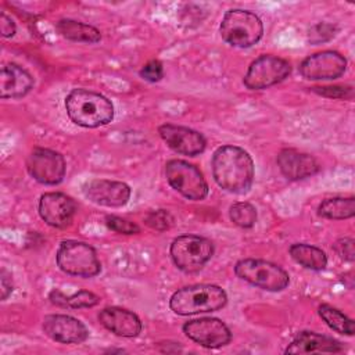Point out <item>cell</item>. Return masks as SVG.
Here are the masks:
<instances>
[{
	"label": "cell",
	"mask_w": 355,
	"mask_h": 355,
	"mask_svg": "<svg viewBox=\"0 0 355 355\" xmlns=\"http://www.w3.org/2000/svg\"><path fill=\"white\" fill-rule=\"evenodd\" d=\"M212 175L220 189L234 194L245 193L254 182L252 158L241 147L222 146L212 155Z\"/></svg>",
	"instance_id": "1"
},
{
	"label": "cell",
	"mask_w": 355,
	"mask_h": 355,
	"mask_svg": "<svg viewBox=\"0 0 355 355\" xmlns=\"http://www.w3.org/2000/svg\"><path fill=\"white\" fill-rule=\"evenodd\" d=\"M69 119L83 128H98L114 118L112 103L100 93L87 89H73L65 97Z\"/></svg>",
	"instance_id": "2"
},
{
	"label": "cell",
	"mask_w": 355,
	"mask_h": 355,
	"mask_svg": "<svg viewBox=\"0 0 355 355\" xmlns=\"http://www.w3.org/2000/svg\"><path fill=\"white\" fill-rule=\"evenodd\" d=\"M226 302L227 295L219 286L193 284L175 291L169 300V306L176 315L187 316L219 311Z\"/></svg>",
	"instance_id": "3"
},
{
	"label": "cell",
	"mask_w": 355,
	"mask_h": 355,
	"mask_svg": "<svg viewBox=\"0 0 355 355\" xmlns=\"http://www.w3.org/2000/svg\"><path fill=\"white\" fill-rule=\"evenodd\" d=\"M219 32L222 39L230 46L247 49L262 37L263 25L257 14L248 10L233 8L225 12Z\"/></svg>",
	"instance_id": "4"
},
{
	"label": "cell",
	"mask_w": 355,
	"mask_h": 355,
	"mask_svg": "<svg viewBox=\"0 0 355 355\" xmlns=\"http://www.w3.org/2000/svg\"><path fill=\"white\" fill-rule=\"evenodd\" d=\"M57 265L68 275L80 277H93L100 273L101 263L96 250L83 241L64 240L57 250Z\"/></svg>",
	"instance_id": "5"
},
{
	"label": "cell",
	"mask_w": 355,
	"mask_h": 355,
	"mask_svg": "<svg viewBox=\"0 0 355 355\" xmlns=\"http://www.w3.org/2000/svg\"><path fill=\"white\" fill-rule=\"evenodd\" d=\"M234 272L241 280L266 291H282L290 283L288 273L283 268L265 259H241L236 263Z\"/></svg>",
	"instance_id": "6"
},
{
	"label": "cell",
	"mask_w": 355,
	"mask_h": 355,
	"mask_svg": "<svg viewBox=\"0 0 355 355\" xmlns=\"http://www.w3.org/2000/svg\"><path fill=\"white\" fill-rule=\"evenodd\" d=\"M171 258L178 269L186 273H194L211 259L214 254V244L197 234L178 236L169 248Z\"/></svg>",
	"instance_id": "7"
},
{
	"label": "cell",
	"mask_w": 355,
	"mask_h": 355,
	"mask_svg": "<svg viewBox=\"0 0 355 355\" xmlns=\"http://www.w3.org/2000/svg\"><path fill=\"white\" fill-rule=\"evenodd\" d=\"M168 183L183 197L200 201L208 196V184L201 171L187 161L171 159L165 164Z\"/></svg>",
	"instance_id": "8"
},
{
	"label": "cell",
	"mask_w": 355,
	"mask_h": 355,
	"mask_svg": "<svg viewBox=\"0 0 355 355\" xmlns=\"http://www.w3.org/2000/svg\"><path fill=\"white\" fill-rule=\"evenodd\" d=\"M291 72V65L287 60L263 54L255 58L247 69L243 79L250 90H262L284 80Z\"/></svg>",
	"instance_id": "9"
},
{
	"label": "cell",
	"mask_w": 355,
	"mask_h": 355,
	"mask_svg": "<svg viewBox=\"0 0 355 355\" xmlns=\"http://www.w3.org/2000/svg\"><path fill=\"white\" fill-rule=\"evenodd\" d=\"M64 157L50 148L35 147L26 158L29 175L43 184H58L65 176Z\"/></svg>",
	"instance_id": "10"
},
{
	"label": "cell",
	"mask_w": 355,
	"mask_h": 355,
	"mask_svg": "<svg viewBox=\"0 0 355 355\" xmlns=\"http://www.w3.org/2000/svg\"><path fill=\"white\" fill-rule=\"evenodd\" d=\"M183 333L194 343L205 348H219L230 343L229 327L216 318H200L183 324Z\"/></svg>",
	"instance_id": "11"
},
{
	"label": "cell",
	"mask_w": 355,
	"mask_h": 355,
	"mask_svg": "<svg viewBox=\"0 0 355 355\" xmlns=\"http://www.w3.org/2000/svg\"><path fill=\"white\" fill-rule=\"evenodd\" d=\"M347 60L337 51L324 50L306 57L300 65V73L308 80H330L341 76Z\"/></svg>",
	"instance_id": "12"
},
{
	"label": "cell",
	"mask_w": 355,
	"mask_h": 355,
	"mask_svg": "<svg viewBox=\"0 0 355 355\" xmlns=\"http://www.w3.org/2000/svg\"><path fill=\"white\" fill-rule=\"evenodd\" d=\"M39 215L51 227H68L76 214V202L64 193H44L39 200Z\"/></svg>",
	"instance_id": "13"
},
{
	"label": "cell",
	"mask_w": 355,
	"mask_h": 355,
	"mask_svg": "<svg viewBox=\"0 0 355 355\" xmlns=\"http://www.w3.org/2000/svg\"><path fill=\"white\" fill-rule=\"evenodd\" d=\"M83 194L92 202L103 207H122L130 198V187L123 182L93 179L83 184Z\"/></svg>",
	"instance_id": "14"
},
{
	"label": "cell",
	"mask_w": 355,
	"mask_h": 355,
	"mask_svg": "<svg viewBox=\"0 0 355 355\" xmlns=\"http://www.w3.org/2000/svg\"><path fill=\"white\" fill-rule=\"evenodd\" d=\"M42 327L46 336L62 344H80L89 337L86 326L69 315H47L43 319Z\"/></svg>",
	"instance_id": "15"
},
{
	"label": "cell",
	"mask_w": 355,
	"mask_h": 355,
	"mask_svg": "<svg viewBox=\"0 0 355 355\" xmlns=\"http://www.w3.org/2000/svg\"><path fill=\"white\" fill-rule=\"evenodd\" d=\"M161 139L176 153L183 155L194 157L205 150L207 141L204 136L186 126H179L173 123H164L158 128Z\"/></svg>",
	"instance_id": "16"
},
{
	"label": "cell",
	"mask_w": 355,
	"mask_h": 355,
	"mask_svg": "<svg viewBox=\"0 0 355 355\" xmlns=\"http://www.w3.org/2000/svg\"><path fill=\"white\" fill-rule=\"evenodd\" d=\"M276 161L280 172L288 180L305 179L320 171V165L315 157L294 148L282 150L277 154Z\"/></svg>",
	"instance_id": "17"
},
{
	"label": "cell",
	"mask_w": 355,
	"mask_h": 355,
	"mask_svg": "<svg viewBox=\"0 0 355 355\" xmlns=\"http://www.w3.org/2000/svg\"><path fill=\"white\" fill-rule=\"evenodd\" d=\"M98 322L111 333L132 338L141 331V322L139 316L125 308L108 306L98 313Z\"/></svg>",
	"instance_id": "18"
},
{
	"label": "cell",
	"mask_w": 355,
	"mask_h": 355,
	"mask_svg": "<svg viewBox=\"0 0 355 355\" xmlns=\"http://www.w3.org/2000/svg\"><path fill=\"white\" fill-rule=\"evenodd\" d=\"M32 75L22 67L10 62L1 67L0 73V96L1 98H19L33 87Z\"/></svg>",
	"instance_id": "19"
},
{
	"label": "cell",
	"mask_w": 355,
	"mask_h": 355,
	"mask_svg": "<svg viewBox=\"0 0 355 355\" xmlns=\"http://www.w3.org/2000/svg\"><path fill=\"white\" fill-rule=\"evenodd\" d=\"M343 345L340 341L315 333L301 331L286 348V354H312V352H341Z\"/></svg>",
	"instance_id": "20"
},
{
	"label": "cell",
	"mask_w": 355,
	"mask_h": 355,
	"mask_svg": "<svg viewBox=\"0 0 355 355\" xmlns=\"http://www.w3.org/2000/svg\"><path fill=\"white\" fill-rule=\"evenodd\" d=\"M55 28L61 36L72 42L97 43L101 39V33L97 28L85 22L69 19V18L60 19Z\"/></svg>",
	"instance_id": "21"
},
{
	"label": "cell",
	"mask_w": 355,
	"mask_h": 355,
	"mask_svg": "<svg viewBox=\"0 0 355 355\" xmlns=\"http://www.w3.org/2000/svg\"><path fill=\"white\" fill-rule=\"evenodd\" d=\"M290 255L297 263L311 270H323L327 265V257L324 251L311 244H293L290 247Z\"/></svg>",
	"instance_id": "22"
},
{
	"label": "cell",
	"mask_w": 355,
	"mask_h": 355,
	"mask_svg": "<svg viewBox=\"0 0 355 355\" xmlns=\"http://www.w3.org/2000/svg\"><path fill=\"white\" fill-rule=\"evenodd\" d=\"M318 214L327 219H348L355 215V198L354 197H334L320 202Z\"/></svg>",
	"instance_id": "23"
},
{
	"label": "cell",
	"mask_w": 355,
	"mask_h": 355,
	"mask_svg": "<svg viewBox=\"0 0 355 355\" xmlns=\"http://www.w3.org/2000/svg\"><path fill=\"white\" fill-rule=\"evenodd\" d=\"M50 301L62 308L76 309V308H92L98 304L100 298L92 291H86V290H80L72 295H65L58 290H53L50 293Z\"/></svg>",
	"instance_id": "24"
},
{
	"label": "cell",
	"mask_w": 355,
	"mask_h": 355,
	"mask_svg": "<svg viewBox=\"0 0 355 355\" xmlns=\"http://www.w3.org/2000/svg\"><path fill=\"white\" fill-rule=\"evenodd\" d=\"M319 316L326 322V324L334 331L345 336H352L355 333V323L347 315H344L337 308L323 304L318 309Z\"/></svg>",
	"instance_id": "25"
},
{
	"label": "cell",
	"mask_w": 355,
	"mask_h": 355,
	"mask_svg": "<svg viewBox=\"0 0 355 355\" xmlns=\"http://www.w3.org/2000/svg\"><path fill=\"white\" fill-rule=\"evenodd\" d=\"M230 219L234 225L248 229L252 227L257 222V209L250 202H236L230 207L229 211Z\"/></svg>",
	"instance_id": "26"
},
{
	"label": "cell",
	"mask_w": 355,
	"mask_h": 355,
	"mask_svg": "<svg viewBox=\"0 0 355 355\" xmlns=\"http://www.w3.org/2000/svg\"><path fill=\"white\" fill-rule=\"evenodd\" d=\"M338 32V28L330 22H318L311 26L308 32V42L311 44H320L331 40Z\"/></svg>",
	"instance_id": "27"
},
{
	"label": "cell",
	"mask_w": 355,
	"mask_h": 355,
	"mask_svg": "<svg viewBox=\"0 0 355 355\" xmlns=\"http://www.w3.org/2000/svg\"><path fill=\"white\" fill-rule=\"evenodd\" d=\"M144 222L151 229H154L157 232H164V230H169L173 226L175 219L168 211L157 209V211H150L146 215Z\"/></svg>",
	"instance_id": "28"
},
{
	"label": "cell",
	"mask_w": 355,
	"mask_h": 355,
	"mask_svg": "<svg viewBox=\"0 0 355 355\" xmlns=\"http://www.w3.org/2000/svg\"><path fill=\"white\" fill-rule=\"evenodd\" d=\"M105 225L116 232V233H121V234H136L140 232V227L133 223V222H129L123 218H119V216H115V215H108L105 216Z\"/></svg>",
	"instance_id": "29"
},
{
	"label": "cell",
	"mask_w": 355,
	"mask_h": 355,
	"mask_svg": "<svg viewBox=\"0 0 355 355\" xmlns=\"http://www.w3.org/2000/svg\"><path fill=\"white\" fill-rule=\"evenodd\" d=\"M312 92L330 97V98H348L351 100L354 97L352 86H315L312 87Z\"/></svg>",
	"instance_id": "30"
},
{
	"label": "cell",
	"mask_w": 355,
	"mask_h": 355,
	"mask_svg": "<svg viewBox=\"0 0 355 355\" xmlns=\"http://www.w3.org/2000/svg\"><path fill=\"white\" fill-rule=\"evenodd\" d=\"M140 76L147 80V82H158L164 76V67L161 61L158 60H151L148 61L141 69H140Z\"/></svg>",
	"instance_id": "31"
},
{
	"label": "cell",
	"mask_w": 355,
	"mask_h": 355,
	"mask_svg": "<svg viewBox=\"0 0 355 355\" xmlns=\"http://www.w3.org/2000/svg\"><path fill=\"white\" fill-rule=\"evenodd\" d=\"M354 245H355V241L351 237H343L334 243V250L340 255V258L352 262L355 259Z\"/></svg>",
	"instance_id": "32"
},
{
	"label": "cell",
	"mask_w": 355,
	"mask_h": 355,
	"mask_svg": "<svg viewBox=\"0 0 355 355\" xmlns=\"http://www.w3.org/2000/svg\"><path fill=\"white\" fill-rule=\"evenodd\" d=\"M0 31L3 37H12L17 31L15 22L4 11L0 12Z\"/></svg>",
	"instance_id": "33"
},
{
	"label": "cell",
	"mask_w": 355,
	"mask_h": 355,
	"mask_svg": "<svg viewBox=\"0 0 355 355\" xmlns=\"http://www.w3.org/2000/svg\"><path fill=\"white\" fill-rule=\"evenodd\" d=\"M0 291H1V300H7V297L12 291L11 273H8L4 268L0 272Z\"/></svg>",
	"instance_id": "34"
}]
</instances>
